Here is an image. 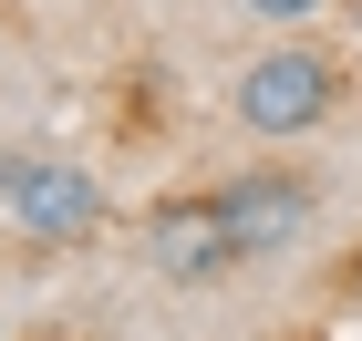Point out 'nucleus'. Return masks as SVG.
Returning a JSON list of instances; mask_svg holds the SVG:
<instances>
[{"mask_svg": "<svg viewBox=\"0 0 362 341\" xmlns=\"http://www.w3.org/2000/svg\"><path fill=\"white\" fill-rule=\"evenodd\" d=\"M218 217H228V249H238V269H279V258H300L310 238H321V217H332V186H321V166H300L290 145H269L259 166L218 176Z\"/></svg>", "mask_w": 362, "mask_h": 341, "instance_id": "nucleus-2", "label": "nucleus"}, {"mask_svg": "<svg viewBox=\"0 0 362 341\" xmlns=\"http://www.w3.org/2000/svg\"><path fill=\"white\" fill-rule=\"evenodd\" d=\"M238 11H249L259 31H321L332 11H352V0H238Z\"/></svg>", "mask_w": 362, "mask_h": 341, "instance_id": "nucleus-5", "label": "nucleus"}, {"mask_svg": "<svg viewBox=\"0 0 362 341\" xmlns=\"http://www.w3.org/2000/svg\"><path fill=\"white\" fill-rule=\"evenodd\" d=\"M145 269L176 289H207L238 269V249H228V217H218V186H187V197H166L156 217H145Z\"/></svg>", "mask_w": 362, "mask_h": 341, "instance_id": "nucleus-4", "label": "nucleus"}, {"mask_svg": "<svg viewBox=\"0 0 362 341\" xmlns=\"http://www.w3.org/2000/svg\"><path fill=\"white\" fill-rule=\"evenodd\" d=\"M341 104H352V62H341L321 31H269V42L228 73V124L249 145H310Z\"/></svg>", "mask_w": 362, "mask_h": 341, "instance_id": "nucleus-1", "label": "nucleus"}, {"mask_svg": "<svg viewBox=\"0 0 362 341\" xmlns=\"http://www.w3.org/2000/svg\"><path fill=\"white\" fill-rule=\"evenodd\" d=\"M104 217H114V197H104V176L83 155H42V145L0 155V238H21V249H83Z\"/></svg>", "mask_w": 362, "mask_h": 341, "instance_id": "nucleus-3", "label": "nucleus"}]
</instances>
